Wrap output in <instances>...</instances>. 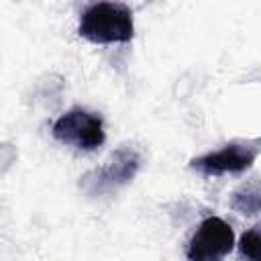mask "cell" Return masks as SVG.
Instances as JSON below:
<instances>
[{
	"label": "cell",
	"mask_w": 261,
	"mask_h": 261,
	"mask_svg": "<svg viewBox=\"0 0 261 261\" xmlns=\"http://www.w3.org/2000/svg\"><path fill=\"white\" fill-rule=\"evenodd\" d=\"M80 37L90 43L108 45V43H128L135 35L133 12L122 2H96L90 4L77 24Z\"/></svg>",
	"instance_id": "obj_1"
},
{
	"label": "cell",
	"mask_w": 261,
	"mask_h": 261,
	"mask_svg": "<svg viewBox=\"0 0 261 261\" xmlns=\"http://www.w3.org/2000/svg\"><path fill=\"white\" fill-rule=\"evenodd\" d=\"M141 163H143L141 151L133 145H122L116 151H112L102 165L84 173L80 177V188L88 196L110 194L133 181V177L141 169Z\"/></svg>",
	"instance_id": "obj_2"
},
{
	"label": "cell",
	"mask_w": 261,
	"mask_h": 261,
	"mask_svg": "<svg viewBox=\"0 0 261 261\" xmlns=\"http://www.w3.org/2000/svg\"><path fill=\"white\" fill-rule=\"evenodd\" d=\"M261 153V139L257 141H232L222 149L204 153L190 161V167L204 175H226V173H243L249 169L257 155Z\"/></svg>",
	"instance_id": "obj_3"
},
{
	"label": "cell",
	"mask_w": 261,
	"mask_h": 261,
	"mask_svg": "<svg viewBox=\"0 0 261 261\" xmlns=\"http://www.w3.org/2000/svg\"><path fill=\"white\" fill-rule=\"evenodd\" d=\"M51 133L59 143L71 145L84 151H94L104 143L102 118L96 112H90L84 108H73L61 114L53 122Z\"/></svg>",
	"instance_id": "obj_4"
},
{
	"label": "cell",
	"mask_w": 261,
	"mask_h": 261,
	"mask_svg": "<svg viewBox=\"0 0 261 261\" xmlns=\"http://www.w3.org/2000/svg\"><path fill=\"white\" fill-rule=\"evenodd\" d=\"M234 245V232L218 216H208L200 222L188 245V261H222Z\"/></svg>",
	"instance_id": "obj_5"
},
{
	"label": "cell",
	"mask_w": 261,
	"mask_h": 261,
	"mask_svg": "<svg viewBox=\"0 0 261 261\" xmlns=\"http://www.w3.org/2000/svg\"><path fill=\"white\" fill-rule=\"evenodd\" d=\"M228 204L234 212L245 214V216L261 214V175H255V177L243 181L230 194Z\"/></svg>",
	"instance_id": "obj_6"
},
{
	"label": "cell",
	"mask_w": 261,
	"mask_h": 261,
	"mask_svg": "<svg viewBox=\"0 0 261 261\" xmlns=\"http://www.w3.org/2000/svg\"><path fill=\"white\" fill-rule=\"evenodd\" d=\"M239 253L245 261H261V222L243 232L239 241Z\"/></svg>",
	"instance_id": "obj_7"
}]
</instances>
